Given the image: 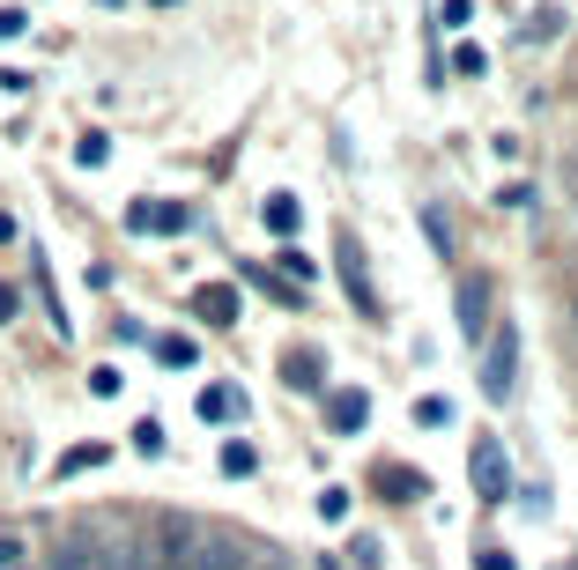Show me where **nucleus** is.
<instances>
[{
	"instance_id": "4468645a",
	"label": "nucleus",
	"mask_w": 578,
	"mask_h": 570,
	"mask_svg": "<svg viewBox=\"0 0 578 570\" xmlns=\"http://www.w3.org/2000/svg\"><path fill=\"white\" fill-rule=\"evenodd\" d=\"M112 570H156L149 541H120V548H112Z\"/></svg>"
},
{
	"instance_id": "20e7f679",
	"label": "nucleus",
	"mask_w": 578,
	"mask_h": 570,
	"mask_svg": "<svg viewBox=\"0 0 578 570\" xmlns=\"http://www.w3.org/2000/svg\"><path fill=\"white\" fill-rule=\"evenodd\" d=\"M490 275H460V333H467V341H482V333H490Z\"/></svg>"
},
{
	"instance_id": "412c9836",
	"label": "nucleus",
	"mask_w": 578,
	"mask_h": 570,
	"mask_svg": "<svg viewBox=\"0 0 578 570\" xmlns=\"http://www.w3.org/2000/svg\"><path fill=\"white\" fill-rule=\"evenodd\" d=\"M223 474H252V445H223Z\"/></svg>"
},
{
	"instance_id": "4be33fe9",
	"label": "nucleus",
	"mask_w": 578,
	"mask_h": 570,
	"mask_svg": "<svg viewBox=\"0 0 578 570\" xmlns=\"http://www.w3.org/2000/svg\"><path fill=\"white\" fill-rule=\"evenodd\" d=\"M445 415H453V407H445V401H415V422H423V430H438Z\"/></svg>"
},
{
	"instance_id": "f3484780",
	"label": "nucleus",
	"mask_w": 578,
	"mask_h": 570,
	"mask_svg": "<svg viewBox=\"0 0 578 570\" xmlns=\"http://www.w3.org/2000/svg\"><path fill=\"white\" fill-rule=\"evenodd\" d=\"M104 156H112V141H104V134H83V149H75V163H83V170H97Z\"/></svg>"
},
{
	"instance_id": "393cba45",
	"label": "nucleus",
	"mask_w": 578,
	"mask_h": 570,
	"mask_svg": "<svg viewBox=\"0 0 578 570\" xmlns=\"http://www.w3.org/2000/svg\"><path fill=\"white\" fill-rule=\"evenodd\" d=\"M475 570H512V556L504 548H475Z\"/></svg>"
},
{
	"instance_id": "39448f33",
	"label": "nucleus",
	"mask_w": 578,
	"mask_h": 570,
	"mask_svg": "<svg viewBox=\"0 0 578 570\" xmlns=\"http://www.w3.org/2000/svg\"><path fill=\"white\" fill-rule=\"evenodd\" d=\"M512 356H519V326L504 319V333L490 341V364H482V393H490V401L512 393Z\"/></svg>"
},
{
	"instance_id": "423d86ee",
	"label": "nucleus",
	"mask_w": 578,
	"mask_h": 570,
	"mask_svg": "<svg viewBox=\"0 0 578 570\" xmlns=\"http://www.w3.org/2000/svg\"><path fill=\"white\" fill-rule=\"evenodd\" d=\"M126 223H134L141 238H171V230H186L193 215H186L178 201H134V207H126Z\"/></svg>"
},
{
	"instance_id": "a878e982",
	"label": "nucleus",
	"mask_w": 578,
	"mask_h": 570,
	"mask_svg": "<svg viewBox=\"0 0 578 570\" xmlns=\"http://www.w3.org/2000/svg\"><path fill=\"white\" fill-rule=\"evenodd\" d=\"M8 319H15V289L0 282V326H8Z\"/></svg>"
},
{
	"instance_id": "f257e3e1",
	"label": "nucleus",
	"mask_w": 578,
	"mask_h": 570,
	"mask_svg": "<svg viewBox=\"0 0 578 570\" xmlns=\"http://www.w3.org/2000/svg\"><path fill=\"white\" fill-rule=\"evenodd\" d=\"M467 467H475V496H482V504H504V489H512L504 445H497V438H475V459H467Z\"/></svg>"
},
{
	"instance_id": "7ed1b4c3",
	"label": "nucleus",
	"mask_w": 578,
	"mask_h": 570,
	"mask_svg": "<svg viewBox=\"0 0 578 570\" xmlns=\"http://www.w3.org/2000/svg\"><path fill=\"white\" fill-rule=\"evenodd\" d=\"M334 252H341V282H349V296H356V312L372 319V312H378V289H372V275H364V244L341 230V238H334Z\"/></svg>"
},
{
	"instance_id": "f03ea898",
	"label": "nucleus",
	"mask_w": 578,
	"mask_h": 570,
	"mask_svg": "<svg viewBox=\"0 0 578 570\" xmlns=\"http://www.w3.org/2000/svg\"><path fill=\"white\" fill-rule=\"evenodd\" d=\"M193 548H201V527L193 519H164L149 556H156V570H193Z\"/></svg>"
},
{
	"instance_id": "b1692460",
	"label": "nucleus",
	"mask_w": 578,
	"mask_h": 570,
	"mask_svg": "<svg viewBox=\"0 0 578 570\" xmlns=\"http://www.w3.org/2000/svg\"><path fill=\"white\" fill-rule=\"evenodd\" d=\"M23 30H30V15L23 8H0V38H23Z\"/></svg>"
},
{
	"instance_id": "f8f14e48",
	"label": "nucleus",
	"mask_w": 578,
	"mask_h": 570,
	"mask_svg": "<svg viewBox=\"0 0 578 570\" xmlns=\"http://www.w3.org/2000/svg\"><path fill=\"white\" fill-rule=\"evenodd\" d=\"M238 407H246V401H238L230 385H208V393H201V422H230Z\"/></svg>"
},
{
	"instance_id": "9d476101",
	"label": "nucleus",
	"mask_w": 578,
	"mask_h": 570,
	"mask_svg": "<svg viewBox=\"0 0 578 570\" xmlns=\"http://www.w3.org/2000/svg\"><path fill=\"white\" fill-rule=\"evenodd\" d=\"M364 415H372V401H364L356 385H341V393L327 401V422L341 430V438H356V430H364Z\"/></svg>"
},
{
	"instance_id": "6ab92c4d",
	"label": "nucleus",
	"mask_w": 578,
	"mask_h": 570,
	"mask_svg": "<svg viewBox=\"0 0 578 570\" xmlns=\"http://www.w3.org/2000/svg\"><path fill=\"white\" fill-rule=\"evenodd\" d=\"M30 563V548H23V533H0V570H23Z\"/></svg>"
},
{
	"instance_id": "aec40b11",
	"label": "nucleus",
	"mask_w": 578,
	"mask_h": 570,
	"mask_svg": "<svg viewBox=\"0 0 578 570\" xmlns=\"http://www.w3.org/2000/svg\"><path fill=\"white\" fill-rule=\"evenodd\" d=\"M156 356H164L171 370H186V364H193V341H178V333H171V341H156Z\"/></svg>"
},
{
	"instance_id": "6e6552de",
	"label": "nucleus",
	"mask_w": 578,
	"mask_h": 570,
	"mask_svg": "<svg viewBox=\"0 0 578 570\" xmlns=\"http://www.w3.org/2000/svg\"><path fill=\"white\" fill-rule=\"evenodd\" d=\"M193 570H252V556L230 541V533H201V548H193Z\"/></svg>"
},
{
	"instance_id": "ddd939ff",
	"label": "nucleus",
	"mask_w": 578,
	"mask_h": 570,
	"mask_svg": "<svg viewBox=\"0 0 578 570\" xmlns=\"http://www.w3.org/2000/svg\"><path fill=\"white\" fill-rule=\"evenodd\" d=\"M378 489H393V496L409 504V496H423V474H415V467H378Z\"/></svg>"
},
{
	"instance_id": "9b49d317",
	"label": "nucleus",
	"mask_w": 578,
	"mask_h": 570,
	"mask_svg": "<svg viewBox=\"0 0 578 570\" xmlns=\"http://www.w3.org/2000/svg\"><path fill=\"white\" fill-rule=\"evenodd\" d=\"M282 378L297 385V393H319V385H327V378H319V356H312V349H289V356H282Z\"/></svg>"
},
{
	"instance_id": "bb28decb",
	"label": "nucleus",
	"mask_w": 578,
	"mask_h": 570,
	"mask_svg": "<svg viewBox=\"0 0 578 570\" xmlns=\"http://www.w3.org/2000/svg\"><path fill=\"white\" fill-rule=\"evenodd\" d=\"M252 570H282V556H267V563H252Z\"/></svg>"
},
{
	"instance_id": "2eb2a0df",
	"label": "nucleus",
	"mask_w": 578,
	"mask_h": 570,
	"mask_svg": "<svg viewBox=\"0 0 578 570\" xmlns=\"http://www.w3.org/2000/svg\"><path fill=\"white\" fill-rule=\"evenodd\" d=\"M267 230H275V238H289V230H297V201H289V193H275V201H267Z\"/></svg>"
},
{
	"instance_id": "a211bd4d",
	"label": "nucleus",
	"mask_w": 578,
	"mask_h": 570,
	"mask_svg": "<svg viewBox=\"0 0 578 570\" xmlns=\"http://www.w3.org/2000/svg\"><path fill=\"white\" fill-rule=\"evenodd\" d=\"M423 238L438 244V252H453V230H445V215H438V207H423Z\"/></svg>"
},
{
	"instance_id": "cd10ccee",
	"label": "nucleus",
	"mask_w": 578,
	"mask_h": 570,
	"mask_svg": "<svg viewBox=\"0 0 578 570\" xmlns=\"http://www.w3.org/2000/svg\"><path fill=\"white\" fill-rule=\"evenodd\" d=\"M164 8H171V0H164Z\"/></svg>"
},
{
	"instance_id": "5701e85b",
	"label": "nucleus",
	"mask_w": 578,
	"mask_h": 570,
	"mask_svg": "<svg viewBox=\"0 0 578 570\" xmlns=\"http://www.w3.org/2000/svg\"><path fill=\"white\" fill-rule=\"evenodd\" d=\"M319 519H349V489H327V496H319Z\"/></svg>"
},
{
	"instance_id": "1a4fd4ad",
	"label": "nucleus",
	"mask_w": 578,
	"mask_h": 570,
	"mask_svg": "<svg viewBox=\"0 0 578 570\" xmlns=\"http://www.w3.org/2000/svg\"><path fill=\"white\" fill-rule=\"evenodd\" d=\"M193 312H201L208 326H238V289H230V282H208V289H193Z\"/></svg>"
},
{
	"instance_id": "dca6fc26",
	"label": "nucleus",
	"mask_w": 578,
	"mask_h": 570,
	"mask_svg": "<svg viewBox=\"0 0 578 570\" xmlns=\"http://www.w3.org/2000/svg\"><path fill=\"white\" fill-rule=\"evenodd\" d=\"M83 467H104V445H75V452H60V474H83Z\"/></svg>"
},
{
	"instance_id": "0eeeda50",
	"label": "nucleus",
	"mask_w": 578,
	"mask_h": 570,
	"mask_svg": "<svg viewBox=\"0 0 578 570\" xmlns=\"http://www.w3.org/2000/svg\"><path fill=\"white\" fill-rule=\"evenodd\" d=\"M52 570H112V541H97V533H67L60 541V556Z\"/></svg>"
}]
</instances>
